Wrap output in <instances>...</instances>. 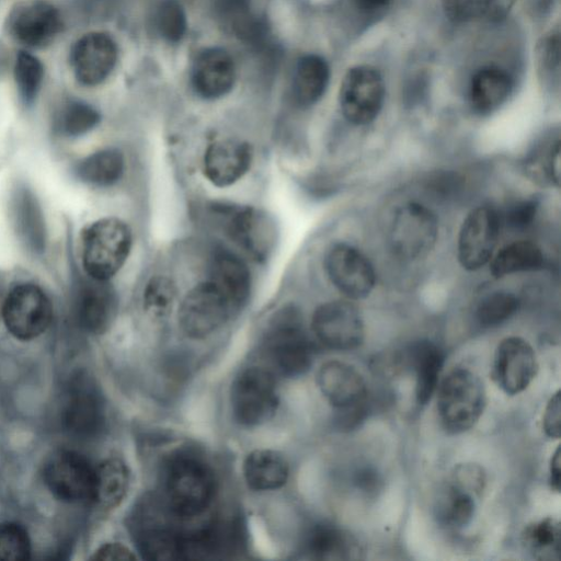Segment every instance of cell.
Listing matches in <instances>:
<instances>
[{"label":"cell","instance_id":"20","mask_svg":"<svg viewBox=\"0 0 561 561\" xmlns=\"http://www.w3.org/2000/svg\"><path fill=\"white\" fill-rule=\"evenodd\" d=\"M234 80L233 60L222 48H205L193 62L192 85L204 99L214 100L224 96L232 89Z\"/></svg>","mask_w":561,"mask_h":561},{"label":"cell","instance_id":"28","mask_svg":"<svg viewBox=\"0 0 561 561\" xmlns=\"http://www.w3.org/2000/svg\"><path fill=\"white\" fill-rule=\"evenodd\" d=\"M243 473L251 489L256 491L275 490L286 483L288 465L277 451L256 449L247 456Z\"/></svg>","mask_w":561,"mask_h":561},{"label":"cell","instance_id":"25","mask_svg":"<svg viewBox=\"0 0 561 561\" xmlns=\"http://www.w3.org/2000/svg\"><path fill=\"white\" fill-rule=\"evenodd\" d=\"M302 551L312 560H350L358 558L357 541L343 529L328 523H319L308 529Z\"/></svg>","mask_w":561,"mask_h":561},{"label":"cell","instance_id":"51","mask_svg":"<svg viewBox=\"0 0 561 561\" xmlns=\"http://www.w3.org/2000/svg\"><path fill=\"white\" fill-rule=\"evenodd\" d=\"M364 7L366 8H371V9H376V8H380V7H383L386 5L388 2H390L391 0H358Z\"/></svg>","mask_w":561,"mask_h":561},{"label":"cell","instance_id":"52","mask_svg":"<svg viewBox=\"0 0 561 561\" xmlns=\"http://www.w3.org/2000/svg\"><path fill=\"white\" fill-rule=\"evenodd\" d=\"M175 1L180 2L181 4H183L184 2H187L190 0H175Z\"/></svg>","mask_w":561,"mask_h":561},{"label":"cell","instance_id":"21","mask_svg":"<svg viewBox=\"0 0 561 561\" xmlns=\"http://www.w3.org/2000/svg\"><path fill=\"white\" fill-rule=\"evenodd\" d=\"M252 149L242 140L225 139L210 144L204 154V172L216 186H229L249 170Z\"/></svg>","mask_w":561,"mask_h":561},{"label":"cell","instance_id":"3","mask_svg":"<svg viewBox=\"0 0 561 561\" xmlns=\"http://www.w3.org/2000/svg\"><path fill=\"white\" fill-rule=\"evenodd\" d=\"M263 353L284 376H300L309 369L312 346L297 310L285 308L274 317L263 340Z\"/></svg>","mask_w":561,"mask_h":561},{"label":"cell","instance_id":"18","mask_svg":"<svg viewBox=\"0 0 561 561\" xmlns=\"http://www.w3.org/2000/svg\"><path fill=\"white\" fill-rule=\"evenodd\" d=\"M117 60L115 41L104 32H90L81 36L70 51V65L76 79L83 85L103 82Z\"/></svg>","mask_w":561,"mask_h":561},{"label":"cell","instance_id":"22","mask_svg":"<svg viewBox=\"0 0 561 561\" xmlns=\"http://www.w3.org/2000/svg\"><path fill=\"white\" fill-rule=\"evenodd\" d=\"M317 383L328 402L337 410L356 404L367 397L362 375L343 362L330 360L323 364L318 371Z\"/></svg>","mask_w":561,"mask_h":561},{"label":"cell","instance_id":"41","mask_svg":"<svg viewBox=\"0 0 561 561\" xmlns=\"http://www.w3.org/2000/svg\"><path fill=\"white\" fill-rule=\"evenodd\" d=\"M31 541L24 527L16 523H0V560H27Z\"/></svg>","mask_w":561,"mask_h":561},{"label":"cell","instance_id":"11","mask_svg":"<svg viewBox=\"0 0 561 561\" xmlns=\"http://www.w3.org/2000/svg\"><path fill=\"white\" fill-rule=\"evenodd\" d=\"M501 215L491 206H478L463 219L457 242L462 268L473 272L486 265L497 243Z\"/></svg>","mask_w":561,"mask_h":561},{"label":"cell","instance_id":"17","mask_svg":"<svg viewBox=\"0 0 561 561\" xmlns=\"http://www.w3.org/2000/svg\"><path fill=\"white\" fill-rule=\"evenodd\" d=\"M538 364L533 346L523 337L503 339L494 353L492 377L506 394L524 391L537 374Z\"/></svg>","mask_w":561,"mask_h":561},{"label":"cell","instance_id":"9","mask_svg":"<svg viewBox=\"0 0 561 561\" xmlns=\"http://www.w3.org/2000/svg\"><path fill=\"white\" fill-rule=\"evenodd\" d=\"M385 100V83L380 72L367 65L355 66L344 76L339 93L343 116L354 125H367L376 119Z\"/></svg>","mask_w":561,"mask_h":561},{"label":"cell","instance_id":"32","mask_svg":"<svg viewBox=\"0 0 561 561\" xmlns=\"http://www.w3.org/2000/svg\"><path fill=\"white\" fill-rule=\"evenodd\" d=\"M517 0H442L446 16L457 23L497 22Z\"/></svg>","mask_w":561,"mask_h":561},{"label":"cell","instance_id":"30","mask_svg":"<svg viewBox=\"0 0 561 561\" xmlns=\"http://www.w3.org/2000/svg\"><path fill=\"white\" fill-rule=\"evenodd\" d=\"M490 272L495 278L536 271L543 266L541 249L534 242L519 240L502 248L490 260Z\"/></svg>","mask_w":561,"mask_h":561},{"label":"cell","instance_id":"40","mask_svg":"<svg viewBox=\"0 0 561 561\" xmlns=\"http://www.w3.org/2000/svg\"><path fill=\"white\" fill-rule=\"evenodd\" d=\"M156 23L164 39L171 43L181 41L187 25L183 4L175 0L162 1L157 10Z\"/></svg>","mask_w":561,"mask_h":561},{"label":"cell","instance_id":"50","mask_svg":"<svg viewBox=\"0 0 561 561\" xmlns=\"http://www.w3.org/2000/svg\"><path fill=\"white\" fill-rule=\"evenodd\" d=\"M549 482L554 491H560V447L556 449L551 458Z\"/></svg>","mask_w":561,"mask_h":561},{"label":"cell","instance_id":"49","mask_svg":"<svg viewBox=\"0 0 561 561\" xmlns=\"http://www.w3.org/2000/svg\"><path fill=\"white\" fill-rule=\"evenodd\" d=\"M220 11L228 18L231 23L249 13V0H217Z\"/></svg>","mask_w":561,"mask_h":561},{"label":"cell","instance_id":"29","mask_svg":"<svg viewBox=\"0 0 561 561\" xmlns=\"http://www.w3.org/2000/svg\"><path fill=\"white\" fill-rule=\"evenodd\" d=\"M330 69L325 59L318 55L301 57L295 68L293 79V95L300 106L317 103L329 83Z\"/></svg>","mask_w":561,"mask_h":561},{"label":"cell","instance_id":"34","mask_svg":"<svg viewBox=\"0 0 561 561\" xmlns=\"http://www.w3.org/2000/svg\"><path fill=\"white\" fill-rule=\"evenodd\" d=\"M476 495L449 481L437 505V517L447 527L459 529L467 526L474 515Z\"/></svg>","mask_w":561,"mask_h":561},{"label":"cell","instance_id":"45","mask_svg":"<svg viewBox=\"0 0 561 561\" xmlns=\"http://www.w3.org/2000/svg\"><path fill=\"white\" fill-rule=\"evenodd\" d=\"M450 481L479 496L484 488L485 476L480 466L463 463L455 467Z\"/></svg>","mask_w":561,"mask_h":561},{"label":"cell","instance_id":"37","mask_svg":"<svg viewBox=\"0 0 561 561\" xmlns=\"http://www.w3.org/2000/svg\"><path fill=\"white\" fill-rule=\"evenodd\" d=\"M518 298L508 291H493L484 296L477 305L474 317L483 328L496 327L516 313Z\"/></svg>","mask_w":561,"mask_h":561},{"label":"cell","instance_id":"13","mask_svg":"<svg viewBox=\"0 0 561 561\" xmlns=\"http://www.w3.org/2000/svg\"><path fill=\"white\" fill-rule=\"evenodd\" d=\"M226 233L256 261L266 260L276 241L274 221L253 207H217Z\"/></svg>","mask_w":561,"mask_h":561},{"label":"cell","instance_id":"5","mask_svg":"<svg viewBox=\"0 0 561 561\" xmlns=\"http://www.w3.org/2000/svg\"><path fill=\"white\" fill-rule=\"evenodd\" d=\"M437 236V218L425 205L408 202L394 211L389 229V243L399 259L415 261L425 257L434 248Z\"/></svg>","mask_w":561,"mask_h":561},{"label":"cell","instance_id":"1","mask_svg":"<svg viewBox=\"0 0 561 561\" xmlns=\"http://www.w3.org/2000/svg\"><path fill=\"white\" fill-rule=\"evenodd\" d=\"M437 387V412L443 428L455 435L474 426L485 407L480 378L467 368H455Z\"/></svg>","mask_w":561,"mask_h":561},{"label":"cell","instance_id":"15","mask_svg":"<svg viewBox=\"0 0 561 561\" xmlns=\"http://www.w3.org/2000/svg\"><path fill=\"white\" fill-rule=\"evenodd\" d=\"M61 421L72 435L90 438L100 433L105 422L104 401L94 381L78 374L68 386Z\"/></svg>","mask_w":561,"mask_h":561},{"label":"cell","instance_id":"10","mask_svg":"<svg viewBox=\"0 0 561 561\" xmlns=\"http://www.w3.org/2000/svg\"><path fill=\"white\" fill-rule=\"evenodd\" d=\"M51 318L49 298L34 284L15 286L2 306V319L7 330L22 341L33 340L44 333Z\"/></svg>","mask_w":561,"mask_h":561},{"label":"cell","instance_id":"48","mask_svg":"<svg viewBox=\"0 0 561 561\" xmlns=\"http://www.w3.org/2000/svg\"><path fill=\"white\" fill-rule=\"evenodd\" d=\"M380 483L377 471L370 467L360 468L355 472L354 484L364 492H374Z\"/></svg>","mask_w":561,"mask_h":561},{"label":"cell","instance_id":"27","mask_svg":"<svg viewBox=\"0 0 561 561\" xmlns=\"http://www.w3.org/2000/svg\"><path fill=\"white\" fill-rule=\"evenodd\" d=\"M407 359L415 374L416 401L424 405L437 389L445 354L436 343L419 340L408 347Z\"/></svg>","mask_w":561,"mask_h":561},{"label":"cell","instance_id":"44","mask_svg":"<svg viewBox=\"0 0 561 561\" xmlns=\"http://www.w3.org/2000/svg\"><path fill=\"white\" fill-rule=\"evenodd\" d=\"M538 207L539 203L536 198L517 201L507 207L501 220L513 229H526L535 220Z\"/></svg>","mask_w":561,"mask_h":561},{"label":"cell","instance_id":"35","mask_svg":"<svg viewBox=\"0 0 561 561\" xmlns=\"http://www.w3.org/2000/svg\"><path fill=\"white\" fill-rule=\"evenodd\" d=\"M526 550L538 560H559L561 554V526L551 517L529 524L523 531Z\"/></svg>","mask_w":561,"mask_h":561},{"label":"cell","instance_id":"8","mask_svg":"<svg viewBox=\"0 0 561 561\" xmlns=\"http://www.w3.org/2000/svg\"><path fill=\"white\" fill-rule=\"evenodd\" d=\"M237 310L228 298L210 282L192 288L179 309V323L190 337L202 339L222 327Z\"/></svg>","mask_w":561,"mask_h":561},{"label":"cell","instance_id":"14","mask_svg":"<svg viewBox=\"0 0 561 561\" xmlns=\"http://www.w3.org/2000/svg\"><path fill=\"white\" fill-rule=\"evenodd\" d=\"M314 335L325 346L348 351L360 346L365 337L363 317L347 300H333L319 306L312 316Z\"/></svg>","mask_w":561,"mask_h":561},{"label":"cell","instance_id":"43","mask_svg":"<svg viewBox=\"0 0 561 561\" xmlns=\"http://www.w3.org/2000/svg\"><path fill=\"white\" fill-rule=\"evenodd\" d=\"M536 59L541 71L546 75L558 72L560 68V32L551 30L539 41L536 48Z\"/></svg>","mask_w":561,"mask_h":561},{"label":"cell","instance_id":"6","mask_svg":"<svg viewBox=\"0 0 561 561\" xmlns=\"http://www.w3.org/2000/svg\"><path fill=\"white\" fill-rule=\"evenodd\" d=\"M230 401L240 424L255 426L268 421L278 404L273 373L262 367L244 369L232 383Z\"/></svg>","mask_w":561,"mask_h":561},{"label":"cell","instance_id":"26","mask_svg":"<svg viewBox=\"0 0 561 561\" xmlns=\"http://www.w3.org/2000/svg\"><path fill=\"white\" fill-rule=\"evenodd\" d=\"M513 88L511 76L496 66H485L474 72L469 84V103L479 115H489L508 99Z\"/></svg>","mask_w":561,"mask_h":561},{"label":"cell","instance_id":"36","mask_svg":"<svg viewBox=\"0 0 561 561\" xmlns=\"http://www.w3.org/2000/svg\"><path fill=\"white\" fill-rule=\"evenodd\" d=\"M181 536L161 524L149 525L137 533V542L144 558L154 561L181 559Z\"/></svg>","mask_w":561,"mask_h":561},{"label":"cell","instance_id":"16","mask_svg":"<svg viewBox=\"0 0 561 561\" xmlns=\"http://www.w3.org/2000/svg\"><path fill=\"white\" fill-rule=\"evenodd\" d=\"M324 268L335 288L346 298H366L376 285V273L370 261L355 247L333 244L324 257Z\"/></svg>","mask_w":561,"mask_h":561},{"label":"cell","instance_id":"12","mask_svg":"<svg viewBox=\"0 0 561 561\" xmlns=\"http://www.w3.org/2000/svg\"><path fill=\"white\" fill-rule=\"evenodd\" d=\"M62 28L58 9L46 0H23L14 4L7 18L10 36L27 48L49 45Z\"/></svg>","mask_w":561,"mask_h":561},{"label":"cell","instance_id":"23","mask_svg":"<svg viewBox=\"0 0 561 561\" xmlns=\"http://www.w3.org/2000/svg\"><path fill=\"white\" fill-rule=\"evenodd\" d=\"M208 280L228 298L237 311L247 302L251 289L250 271L234 253L227 250L215 252Z\"/></svg>","mask_w":561,"mask_h":561},{"label":"cell","instance_id":"39","mask_svg":"<svg viewBox=\"0 0 561 561\" xmlns=\"http://www.w3.org/2000/svg\"><path fill=\"white\" fill-rule=\"evenodd\" d=\"M14 78L19 93L25 103H32L44 79L41 60L27 51H20L14 64Z\"/></svg>","mask_w":561,"mask_h":561},{"label":"cell","instance_id":"19","mask_svg":"<svg viewBox=\"0 0 561 561\" xmlns=\"http://www.w3.org/2000/svg\"><path fill=\"white\" fill-rule=\"evenodd\" d=\"M77 323L87 332L102 334L112 325L117 312V298L107 280L89 277L77 286L73 299Z\"/></svg>","mask_w":561,"mask_h":561},{"label":"cell","instance_id":"24","mask_svg":"<svg viewBox=\"0 0 561 561\" xmlns=\"http://www.w3.org/2000/svg\"><path fill=\"white\" fill-rule=\"evenodd\" d=\"M11 216L15 232L32 252L45 249L46 229L41 206L33 192L25 186L14 190L11 199Z\"/></svg>","mask_w":561,"mask_h":561},{"label":"cell","instance_id":"47","mask_svg":"<svg viewBox=\"0 0 561 561\" xmlns=\"http://www.w3.org/2000/svg\"><path fill=\"white\" fill-rule=\"evenodd\" d=\"M92 559L94 560H134L135 556L128 548L121 543L111 542L101 546L95 550Z\"/></svg>","mask_w":561,"mask_h":561},{"label":"cell","instance_id":"42","mask_svg":"<svg viewBox=\"0 0 561 561\" xmlns=\"http://www.w3.org/2000/svg\"><path fill=\"white\" fill-rule=\"evenodd\" d=\"M176 288L173 282L165 276L152 277L144 290V304L153 316L168 313L175 299Z\"/></svg>","mask_w":561,"mask_h":561},{"label":"cell","instance_id":"7","mask_svg":"<svg viewBox=\"0 0 561 561\" xmlns=\"http://www.w3.org/2000/svg\"><path fill=\"white\" fill-rule=\"evenodd\" d=\"M43 478L49 491L68 503H93L95 467L81 454L60 449L46 460Z\"/></svg>","mask_w":561,"mask_h":561},{"label":"cell","instance_id":"2","mask_svg":"<svg viewBox=\"0 0 561 561\" xmlns=\"http://www.w3.org/2000/svg\"><path fill=\"white\" fill-rule=\"evenodd\" d=\"M129 226L115 217L92 222L83 232L82 263L89 277L108 280L126 262L131 249Z\"/></svg>","mask_w":561,"mask_h":561},{"label":"cell","instance_id":"31","mask_svg":"<svg viewBox=\"0 0 561 561\" xmlns=\"http://www.w3.org/2000/svg\"><path fill=\"white\" fill-rule=\"evenodd\" d=\"M129 472L118 458H108L95 467L93 503L103 508L117 506L127 493Z\"/></svg>","mask_w":561,"mask_h":561},{"label":"cell","instance_id":"46","mask_svg":"<svg viewBox=\"0 0 561 561\" xmlns=\"http://www.w3.org/2000/svg\"><path fill=\"white\" fill-rule=\"evenodd\" d=\"M561 401L560 391L558 390L548 401L545 413L542 427L545 433L552 438H559L561 432Z\"/></svg>","mask_w":561,"mask_h":561},{"label":"cell","instance_id":"33","mask_svg":"<svg viewBox=\"0 0 561 561\" xmlns=\"http://www.w3.org/2000/svg\"><path fill=\"white\" fill-rule=\"evenodd\" d=\"M79 179L95 186L116 183L124 172V157L117 149L99 150L82 159L76 169Z\"/></svg>","mask_w":561,"mask_h":561},{"label":"cell","instance_id":"4","mask_svg":"<svg viewBox=\"0 0 561 561\" xmlns=\"http://www.w3.org/2000/svg\"><path fill=\"white\" fill-rule=\"evenodd\" d=\"M215 480L209 467L190 455L170 460L165 470V495L172 512L182 517L203 513L210 504Z\"/></svg>","mask_w":561,"mask_h":561},{"label":"cell","instance_id":"38","mask_svg":"<svg viewBox=\"0 0 561 561\" xmlns=\"http://www.w3.org/2000/svg\"><path fill=\"white\" fill-rule=\"evenodd\" d=\"M100 122L99 112L90 104L82 101H70L67 103L58 118L57 127L66 136H81Z\"/></svg>","mask_w":561,"mask_h":561}]
</instances>
